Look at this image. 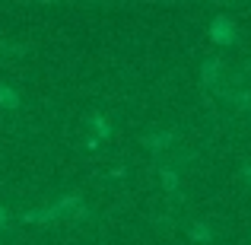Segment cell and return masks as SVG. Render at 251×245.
<instances>
[{
    "label": "cell",
    "instance_id": "1",
    "mask_svg": "<svg viewBox=\"0 0 251 245\" xmlns=\"http://www.w3.org/2000/svg\"><path fill=\"white\" fill-rule=\"evenodd\" d=\"M16 92L10 89V86H0V105H6V109H16Z\"/></svg>",
    "mask_w": 251,
    "mask_h": 245
},
{
    "label": "cell",
    "instance_id": "2",
    "mask_svg": "<svg viewBox=\"0 0 251 245\" xmlns=\"http://www.w3.org/2000/svg\"><path fill=\"white\" fill-rule=\"evenodd\" d=\"M216 38H220V42L232 38V35H226V19H220V23H216Z\"/></svg>",
    "mask_w": 251,
    "mask_h": 245
}]
</instances>
